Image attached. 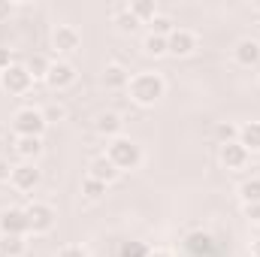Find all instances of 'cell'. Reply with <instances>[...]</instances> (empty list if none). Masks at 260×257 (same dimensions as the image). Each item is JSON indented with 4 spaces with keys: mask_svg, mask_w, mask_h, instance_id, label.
<instances>
[{
    "mask_svg": "<svg viewBox=\"0 0 260 257\" xmlns=\"http://www.w3.org/2000/svg\"><path fill=\"white\" fill-rule=\"evenodd\" d=\"M127 94L130 100L142 109H151L157 106L164 97H167V79L154 70H142V73H133L130 76V85H127Z\"/></svg>",
    "mask_w": 260,
    "mask_h": 257,
    "instance_id": "obj_1",
    "label": "cell"
},
{
    "mask_svg": "<svg viewBox=\"0 0 260 257\" xmlns=\"http://www.w3.org/2000/svg\"><path fill=\"white\" fill-rule=\"evenodd\" d=\"M106 157L115 164L118 173H133V170L142 167V148H139V142H133L130 136L112 139V142L106 145Z\"/></svg>",
    "mask_w": 260,
    "mask_h": 257,
    "instance_id": "obj_2",
    "label": "cell"
},
{
    "mask_svg": "<svg viewBox=\"0 0 260 257\" xmlns=\"http://www.w3.org/2000/svg\"><path fill=\"white\" fill-rule=\"evenodd\" d=\"M12 130H15V136H40V139H43V133L49 130V121H46L43 109H37V106H21V109H15V115H12Z\"/></svg>",
    "mask_w": 260,
    "mask_h": 257,
    "instance_id": "obj_3",
    "label": "cell"
},
{
    "mask_svg": "<svg viewBox=\"0 0 260 257\" xmlns=\"http://www.w3.org/2000/svg\"><path fill=\"white\" fill-rule=\"evenodd\" d=\"M24 212H27V227H30L34 236H46V233H52L55 224H58V212H55L49 203H43V200L27 203Z\"/></svg>",
    "mask_w": 260,
    "mask_h": 257,
    "instance_id": "obj_4",
    "label": "cell"
},
{
    "mask_svg": "<svg viewBox=\"0 0 260 257\" xmlns=\"http://www.w3.org/2000/svg\"><path fill=\"white\" fill-rule=\"evenodd\" d=\"M0 88H3L6 94H12V97H24V94L34 88V76L27 73V67L24 64L15 61L9 70L0 73Z\"/></svg>",
    "mask_w": 260,
    "mask_h": 257,
    "instance_id": "obj_5",
    "label": "cell"
},
{
    "mask_svg": "<svg viewBox=\"0 0 260 257\" xmlns=\"http://www.w3.org/2000/svg\"><path fill=\"white\" fill-rule=\"evenodd\" d=\"M76 82H79V70H76L73 61H67V58L52 61L49 76H46V85H49L52 91H67V88H73Z\"/></svg>",
    "mask_w": 260,
    "mask_h": 257,
    "instance_id": "obj_6",
    "label": "cell"
},
{
    "mask_svg": "<svg viewBox=\"0 0 260 257\" xmlns=\"http://www.w3.org/2000/svg\"><path fill=\"white\" fill-rule=\"evenodd\" d=\"M49 43H52V49L58 55H76L82 49V34H79L76 24H55Z\"/></svg>",
    "mask_w": 260,
    "mask_h": 257,
    "instance_id": "obj_7",
    "label": "cell"
},
{
    "mask_svg": "<svg viewBox=\"0 0 260 257\" xmlns=\"http://www.w3.org/2000/svg\"><path fill=\"white\" fill-rule=\"evenodd\" d=\"M197 49H200V37L188 27H176L167 37V55H173V58H191Z\"/></svg>",
    "mask_w": 260,
    "mask_h": 257,
    "instance_id": "obj_8",
    "label": "cell"
},
{
    "mask_svg": "<svg viewBox=\"0 0 260 257\" xmlns=\"http://www.w3.org/2000/svg\"><path fill=\"white\" fill-rule=\"evenodd\" d=\"M27 212L21 206H6L0 209V236H27Z\"/></svg>",
    "mask_w": 260,
    "mask_h": 257,
    "instance_id": "obj_9",
    "label": "cell"
},
{
    "mask_svg": "<svg viewBox=\"0 0 260 257\" xmlns=\"http://www.w3.org/2000/svg\"><path fill=\"white\" fill-rule=\"evenodd\" d=\"M40 182H43V173L37 170V164H15L12 167V179H9V185L15 188L18 194H30L40 188Z\"/></svg>",
    "mask_w": 260,
    "mask_h": 257,
    "instance_id": "obj_10",
    "label": "cell"
},
{
    "mask_svg": "<svg viewBox=\"0 0 260 257\" xmlns=\"http://www.w3.org/2000/svg\"><path fill=\"white\" fill-rule=\"evenodd\" d=\"M218 160H221V167H224L227 173H239V170L248 167L251 154H248L239 142H224V145H218Z\"/></svg>",
    "mask_w": 260,
    "mask_h": 257,
    "instance_id": "obj_11",
    "label": "cell"
},
{
    "mask_svg": "<svg viewBox=\"0 0 260 257\" xmlns=\"http://www.w3.org/2000/svg\"><path fill=\"white\" fill-rule=\"evenodd\" d=\"M233 61L239 67H245V70H251V67L260 64V40L254 37H242L236 46H233Z\"/></svg>",
    "mask_w": 260,
    "mask_h": 257,
    "instance_id": "obj_12",
    "label": "cell"
},
{
    "mask_svg": "<svg viewBox=\"0 0 260 257\" xmlns=\"http://www.w3.org/2000/svg\"><path fill=\"white\" fill-rule=\"evenodd\" d=\"M94 130L103 136V139H118V136H124V118L118 115V112H112V109H106V112H100L97 118H94Z\"/></svg>",
    "mask_w": 260,
    "mask_h": 257,
    "instance_id": "obj_13",
    "label": "cell"
},
{
    "mask_svg": "<svg viewBox=\"0 0 260 257\" xmlns=\"http://www.w3.org/2000/svg\"><path fill=\"white\" fill-rule=\"evenodd\" d=\"M130 76H133V73H130L124 64H106L103 73H100V82H103L106 91H127Z\"/></svg>",
    "mask_w": 260,
    "mask_h": 257,
    "instance_id": "obj_14",
    "label": "cell"
},
{
    "mask_svg": "<svg viewBox=\"0 0 260 257\" xmlns=\"http://www.w3.org/2000/svg\"><path fill=\"white\" fill-rule=\"evenodd\" d=\"M88 176H91V179H97V182H103V185H112L121 173L115 170V164H112L106 154H100V157H94V160L88 164Z\"/></svg>",
    "mask_w": 260,
    "mask_h": 257,
    "instance_id": "obj_15",
    "label": "cell"
},
{
    "mask_svg": "<svg viewBox=\"0 0 260 257\" xmlns=\"http://www.w3.org/2000/svg\"><path fill=\"white\" fill-rule=\"evenodd\" d=\"M46 151V145H43V139L40 136H18L15 139V154L24 160V164H37V157Z\"/></svg>",
    "mask_w": 260,
    "mask_h": 257,
    "instance_id": "obj_16",
    "label": "cell"
},
{
    "mask_svg": "<svg viewBox=\"0 0 260 257\" xmlns=\"http://www.w3.org/2000/svg\"><path fill=\"white\" fill-rule=\"evenodd\" d=\"M185 251L194 257H209L215 251V239L209 233H203V230H194V233L185 236Z\"/></svg>",
    "mask_w": 260,
    "mask_h": 257,
    "instance_id": "obj_17",
    "label": "cell"
},
{
    "mask_svg": "<svg viewBox=\"0 0 260 257\" xmlns=\"http://www.w3.org/2000/svg\"><path fill=\"white\" fill-rule=\"evenodd\" d=\"M236 142H239L248 154H260V121H245V124H239Z\"/></svg>",
    "mask_w": 260,
    "mask_h": 257,
    "instance_id": "obj_18",
    "label": "cell"
},
{
    "mask_svg": "<svg viewBox=\"0 0 260 257\" xmlns=\"http://www.w3.org/2000/svg\"><path fill=\"white\" fill-rule=\"evenodd\" d=\"M27 236H0V257H27Z\"/></svg>",
    "mask_w": 260,
    "mask_h": 257,
    "instance_id": "obj_19",
    "label": "cell"
},
{
    "mask_svg": "<svg viewBox=\"0 0 260 257\" xmlns=\"http://www.w3.org/2000/svg\"><path fill=\"white\" fill-rule=\"evenodd\" d=\"M112 21L118 24V30H121V34H133V30L139 27V21L133 18V12H130L127 3H118V6L112 9Z\"/></svg>",
    "mask_w": 260,
    "mask_h": 257,
    "instance_id": "obj_20",
    "label": "cell"
},
{
    "mask_svg": "<svg viewBox=\"0 0 260 257\" xmlns=\"http://www.w3.org/2000/svg\"><path fill=\"white\" fill-rule=\"evenodd\" d=\"M130 6V12H133V18L139 21V24H148L160 9H157V3L154 0H133V3H127Z\"/></svg>",
    "mask_w": 260,
    "mask_h": 257,
    "instance_id": "obj_21",
    "label": "cell"
},
{
    "mask_svg": "<svg viewBox=\"0 0 260 257\" xmlns=\"http://www.w3.org/2000/svg\"><path fill=\"white\" fill-rule=\"evenodd\" d=\"M142 52H145L148 58H167V37L145 34V37H142Z\"/></svg>",
    "mask_w": 260,
    "mask_h": 257,
    "instance_id": "obj_22",
    "label": "cell"
},
{
    "mask_svg": "<svg viewBox=\"0 0 260 257\" xmlns=\"http://www.w3.org/2000/svg\"><path fill=\"white\" fill-rule=\"evenodd\" d=\"M106 191H109V185H103V182H97V179H91V176L82 179V197H85V200L97 203V200L106 197Z\"/></svg>",
    "mask_w": 260,
    "mask_h": 257,
    "instance_id": "obj_23",
    "label": "cell"
},
{
    "mask_svg": "<svg viewBox=\"0 0 260 257\" xmlns=\"http://www.w3.org/2000/svg\"><path fill=\"white\" fill-rule=\"evenodd\" d=\"M27 73L34 76V82H46V76H49V67L52 61L46 58V55H34V58H27Z\"/></svg>",
    "mask_w": 260,
    "mask_h": 257,
    "instance_id": "obj_24",
    "label": "cell"
},
{
    "mask_svg": "<svg viewBox=\"0 0 260 257\" xmlns=\"http://www.w3.org/2000/svg\"><path fill=\"white\" fill-rule=\"evenodd\" d=\"M239 200H242V206L260 203V176H251V179H245L239 185Z\"/></svg>",
    "mask_w": 260,
    "mask_h": 257,
    "instance_id": "obj_25",
    "label": "cell"
},
{
    "mask_svg": "<svg viewBox=\"0 0 260 257\" xmlns=\"http://www.w3.org/2000/svg\"><path fill=\"white\" fill-rule=\"evenodd\" d=\"M176 27H179V24H176L170 15H164V12H157V15L148 21V34H157V37H170Z\"/></svg>",
    "mask_w": 260,
    "mask_h": 257,
    "instance_id": "obj_26",
    "label": "cell"
},
{
    "mask_svg": "<svg viewBox=\"0 0 260 257\" xmlns=\"http://www.w3.org/2000/svg\"><path fill=\"white\" fill-rule=\"evenodd\" d=\"M236 136H239V124H233V121H218V124H215V139H218V145L236 142Z\"/></svg>",
    "mask_w": 260,
    "mask_h": 257,
    "instance_id": "obj_27",
    "label": "cell"
},
{
    "mask_svg": "<svg viewBox=\"0 0 260 257\" xmlns=\"http://www.w3.org/2000/svg\"><path fill=\"white\" fill-rule=\"evenodd\" d=\"M43 115H46V121L49 124H61V121H67V106L64 103H49V106H43Z\"/></svg>",
    "mask_w": 260,
    "mask_h": 257,
    "instance_id": "obj_28",
    "label": "cell"
},
{
    "mask_svg": "<svg viewBox=\"0 0 260 257\" xmlns=\"http://www.w3.org/2000/svg\"><path fill=\"white\" fill-rule=\"evenodd\" d=\"M58 257H91V254H88L85 245H64V248L58 251Z\"/></svg>",
    "mask_w": 260,
    "mask_h": 257,
    "instance_id": "obj_29",
    "label": "cell"
},
{
    "mask_svg": "<svg viewBox=\"0 0 260 257\" xmlns=\"http://www.w3.org/2000/svg\"><path fill=\"white\" fill-rule=\"evenodd\" d=\"M242 215H245L251 224H260V203H248V206H242Z\"/></svg>",
    "mask_w": 260,
    "mask_h": 257,
    "instance_id": "obj_30",
    "label": "cell"
},
{
    "mask_svg": "<svg viewBox=\"0 0 260 257\" xmlns=\"http://www.w3.org/2000/svg\"><path fill=\"white\" fill-rule=\"evenodd\" d=\"M9 179H12V164H9V157L0 154V185H6Z\"/></svg>",
    "mask_w": 260,
    "mask_h": 257,
    "instance_id": "obj_31",
    "label": "cell"
},
{
    "mask_svg": "<svg viewBox=\"0 0 260 257\" xmlns=\"http://www.w3.org/2000/svg\"><path fill=\"white\" fill-rule=\"evenodd\" d=\"M12 64H15L12 52H9V49H0V73H3V70H9Z\"/></svg>",
    "mask_w": 260,
    "mask_h": 257,
    "instance_id": "obj_32",
    "label": "cell"
},
{
    "mask_svg": "<svg viewBox=\"0 0 260 257\" xmlns=\"http://www.w3.org/2000/svg\"><path fill=\"white\" fill-rule=\"evenodd\" d=\"M12 12H15V3L12 0H0V21H6Z\"/></svg>",
    "mask_w": 260,
    "mask_h": 257,
    "instance_id": "obj_33",
    "label": "cell"
},
{
    "mask_svg": "<svg viewBox=\"0 0 260 257\" xmlns=\"http://www.w3.org/2000/svg\"><path fill=\"white\" fill-rule=\"evenodd\" d=\"M248 251H251V257H260V236H254V239H251Z\"/></svg>",
    "mask_w": 260,
    "mask_h": 257,
    "instance_id": "obj_34",
    "label": "cell"
},
{
    "mask_svg": "<svg viewBox=\"0 0 260 257\" xmlns=\"http://www.w3.org/2000/svg\"><path fill=\"white\" fill-rule=\"evenodd\" d=\"M148 257H176V254H173L170 248H154V251H151Z\"/></svg>",
    "mask_w": 260,
    "mask_h": 257,
    "instance_id": "obj_35",
    "label": "cell"
},
{
    "mask_svg": "<svg viewBox=\"0 0 260 257\" xmlns=\"http://www.w3.org/2000/svg\"><path fill=\"white\" fill-rule=\"evenodd\" d=\"M254 9H257V12H260V0H257V3H254Z\"/></svg>",
    "mask_w": 260,
    "mask_h": 257,
    "instance_id": "obj_36",
    "label": "cell"
},
{
    "mask_svg": "<svg viewBox=\"0 0 260 257\" xmlns=\"http://www.w3.org/2000/svg\"><path fill=\"white\" fill-rule=\"evenodd\" d=\"M257 85H260V73H257Z\"/></svg>",
    "mask_w": 260,
    "mask_h": 257,
    "instance_id": "obj_37",
    "label": "cell"
}]
</instances>
